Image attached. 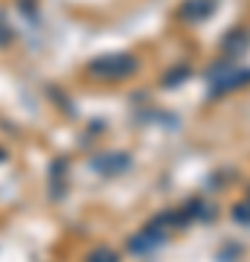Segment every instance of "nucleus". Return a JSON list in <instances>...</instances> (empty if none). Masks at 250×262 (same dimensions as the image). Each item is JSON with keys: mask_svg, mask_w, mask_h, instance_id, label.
Wrapping results in <instances>:
<instances>
[{"mask_svg": "<svg viewBox=\"0 0 250 262\" xmlns=\"http://www.w3.org/2000/svg\"><path fill=\"white\" fill-rule=\"evenodd\" d=\"M137 56L131 53H105V56H96L87 61V73L93 79H105V82H117V79H128V76L137 73Z\"/></svg>", "mask_w": 250, "mask_h": 262, "instance_id": "1", "label": "nucleus"}, {"mask_svg": "<svg viewBox=\"0 0 250 262\" xmlns=\"http://www.w3.org/2000/svg\"><path fill=\"white\" fill-rule=\"evenodd\" d=\"M186 76H189V67H177L175 73H169L166 79H163V84H166V88H175V84L180 82V79H186Z\"/></svg>", "mask_w": 250, "mask_h": 262, "instance_id": "10", "label": "nucleus"}, {"mask_svg": "<svg viewBox=\"0 0 250 262\" xmlns=\"http://www.w3.org/2000/svg\"><path fill=\"white\" fill-rule=\"evenodd\" d=\"M84 262H120V253L113 251V248H108V245H99V248H93L87 253Z\"/></svg>", "mask_w": 250, "mask_h": 262, "instance_id": "8", "label": "nucleus"}, {"mask_svg": "<svg viewBox=\"0 0 250 262\" xmlns=\"http://www.w3.org/2000/svg\"><path fill=\"white\" fill-rule=\"evenodd\" d=\"M0 160H3V151H0Z\"/></svg>", "mask_w": 250, "mask_h": 262, "instance_id": "12", "label": "nucleus"}, {"mask_svg": "<svg viewBox=\"0 0 250 262\" xmlns=\"http://www.w3.org/2000/svg\"><path fill=\"white\" fill-rule=\"evenodd\" d=\"M250 84V70L247 67H236V64H221V67H213L210 70V94L213 96H224L230 91H239Z\"/></svg>", "mask_w": 250, "mask_h": 262, "instance_id": "3", "label": "nucleus"}, {"mask_svg": "<svg viewBox=\"0 0 250 262\" xmlns=\"http://www.w3.org/2000/svg\"><path fill=\"white\" fill-rule=\"evenodd\" d=\"M233 222L241 227H250V198H244V201H239V204L233 207Z\"/></svg>", "mask_w": 250, "mask_h": 262, "instance_id": "9", "label": "nucleus"}, {"mask_svg": "<svg viewBox=\"0 0 250 262\" xmlns=\"http://www.w3.org/2000/svg\"><path fill=\"white\" fill-rule=\"evenodd\" d=\"M215 6H218V0H184L177 6V18L186 24H204L215 12Z\"/></svg>", "mask_w": 250, "mask_h": 262, "instance_id": "4", "label": "nucleus"}, {"mask_svg": "<svg viewBox=\"0 0 250 262\" xmlns=\"http://www.w3.org/2000/svg\"><path fill=\"white\" fill-rule=\"evenodd\" d=\"M67 160L58 158L53 160V166H50V184H53V198H64V189H67Z\"/></svg>", "mask_w": 250, "mask_h": 262, "instance_id": "7", "label": "nucleus"}, {"mask_svg": "<svg viewBox=\"0 0 250 262\" xmlns=\"http://www.w3.org/2000/svg\"><path fill=\"white\" fill-rule=\"evenodd\" d=\"M0 24H3V18H0ZM9 41H12V29L9 27H6V29L0 27V44H9Z\"/></svg>", "mask_w": 250, "mask_h": 262, "instance_id": "11", "label": "nucleus"}, {"mask_svg": "<svg viewBox=\"0 0 250 262\" xmlns=\"http://www.w3.org/2000/svg\"><path fill=\"white\" fill-rule=\"evenodd\" d=\"M221 50L230 58H241L250 50V32L247 29H236V32H227V38L221 41Z\"/></svg>", "mask_w": 250, "mask_h": 262, "instance_id": "6", "label": "nucleus"}, {"mask_svg": "<svg viewBox=\"0 0 250 262\" xmlns=\"http://www.w3.org/2000/svg\"><path fill=\"white\" fill-rule=\"evenodd\" d=\"M169 233H172V227L163 222V215H157V219H151L143 230H137V233L128 239V253H134V256H143V253H151L157 251L160 245L169 239Z\"/></svg>", "mask_w": 250, "mask_h": 262, "instance_id": "2", "label": "nucleus"}, {"mask_svg": "<svg viewBox=\"0 0 250 262\" xmlns=\"http://www.w3.org/2000/svg\"><path fill=\"white\" fill-rule=\"evenodd\" d=\"M128 166H131V158L125 155V151H108V155H102V158H93V169L102 172V175H108V178L125 172Z\"/></svg>", "mask_w": 250, "mask_h": 262, "instance_id": "5", "label": "nucleus"}, {"mask_svg": "<svg viewBox=\"0 0 250 262\" xmlns=\"http://www.w3.org/2000/svg\"><path fill=\"white\" fill-rule=\"evenodd\" d=\"M247 198H250V195H247Z\"/></svg>", "mask_w": 250, "mask_h": 262, "instance_id": "13", "label": "nucleus"}]
</instances>
